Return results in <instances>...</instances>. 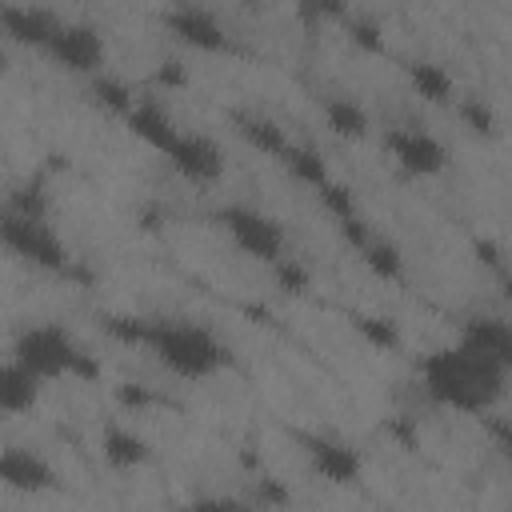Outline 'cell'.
<instances>
[{
	"mask_svg": "<svg viewBox=\"0 0 512 512\" xmlns=\"http://www.w3.org/2000/svg\"><path fill=\"white\" fill-rule=\"evenodd\" d=\"M168 164L188 180V184H216L224 176V152L208 132H180L176 148L168 152Z\"/></svg>",
	"mask_w": 512,
	"mask_h": 512,
	"instance_id": "obj_10",
	"label": "cell"
},
{
	"mask_svg": "<svg viewBox=\"0 0 512 512\" xmlns=\"http://www.w3.org/2000/svg\"><path fill=\"white\" fill-rule=\"evenodd\" d=\"M232 128H236V136H240L244 144H252V148H256V152H264V156L284 160V152L292 148L288 132H284V128H280L272 116H264V112L236 108V112H232Z\"/></svg>",
	"mask_w": 512,
	"mask_h": 512,
	"instance_id": "obj_15",
	"label": "cell"
},
{
	"mask_svg": "<svg viewBox=\"0 0 512 512\" xmlns=\"http://www.w3.org/2000/svg\"><path fill=\"white\" fill-rule=\"evenodd\" d=\"M456 112L476 136H496V112L484 96H456Z\"/></svg>",
	"mask_w": 512,
	"mask_h": 512,
	"instance_id": "obj_25",
	"label": "cell"
},
{
	"mask_svg": "<svg viewBox=\"0 0 512 512\" xmlns=\"http://www.w3.org/2000/svg\"><path fill=\"white\" fill-rule=\"evenodd\" d=\"M388 156L408 172V176H440L448 168V148L436 132L416 128V124H396L384 132Z\"/></svg>",
	"mask_w": 512,
	"mask_h": 512,
	"instance_id": "obj_7",
	"label": "cell"
},
{
	"mask_svg": "<svg viewBox=\"0 0 512 512\" xmlns=\"http://www.w3.org/2000/svg\"><path fill=\"white\" fill-rule=\"evenodd\" d=\"M44 56H48L56 68H64V72L100 76V72H104L108 44H104V32H100L96 24H88V20H64V24L52 32Z\"/></svg>",
	"mask_w": 512,
	"mask_h": 512,
	"instance_id": "obj_6",
	"label": "cell"
},
{
	"mask_svg": "<svg viewBox=\"0 0 512 512\" xmlns=\"http://www.w3.org/2000/svg\"><path fill=\"white\" fill-rule=\"evenodd\" d=\"M40 388H44V380L32 376L24 364H16V360L8 356L4 368H0V412H4V416L28 412V408L40 400Z\"/></svg>",
	"mask_w": 512,
	"mask_h": 512,
	"instance_id": "obj_17",
	"label": "cell"
},
{
	"mask_svg": "<svg viewBox=\"0 0 512 512\" xmlns=\"http://www.w3.org/2000/svg\"><path fill=\"white\" fill-rule=\"evenodd\" d=\"M288 172H292V180H300V184H308L312 192H320L328 180H332V172H328V160H324V152L320 148H312V144H296L292 140V148L284 152V160H280Z\"/></svg>",
	"mask_w": 512,
	"mask_h": 512,
	"instance_id": "obj_20",
	"label": "cell"
},
{
	"mask_svg": "<svg viewBox=\"0 0 512 512\" xmlns=\"http://www.w3.org/2000/svg\"><path fill=\"white\" fill-rule=\"evenodd\" d=\"M4 212H16V216H36V220H48V192L40 180H24L8 192L4 200Z\"/></svg>",
	"mask_w": 512,
	"mask_h": 512,
	"instance_id": "obj_23",
	"label": "cell"
},
{
	"mask_svg": "<svg viewBox=\"0 0 512 512\" xmlns=\"http://www.w3.org/2000/svg\"><path fill=\"white\" fill-rule=\"evenodd\" d=\"M324 120H328V128L336 132V136H348V140H364L368 136V128H372V120H368V108L356 100V96H348V92H332V96H324Z\"/></svg>",
	"mask_w": 512,
	"mask_h": 512,
	"instance_id": "obj_18",
	"label": "cell"
},
{
	"mask_svg": "<svg viewBox=\"0 0 512 512\" xmlns=\"http://www.w3.org/2000/svg\"><path fill=\"white\" fill-rule=\"evenodd\" d=\"M124 124H128V132L136 136V140H144L148 148H156V152H172L176 148V140H180V124L172 120V112L156 100V96H140L136 104H132V112L124 116Z\"/></svg>",
	"mask_w": 512,
	"mask_h": 512,
	"instance_id": "obj_11",
	"label": "cell"
},
{
	"mask_svg": "<svg viewBox=\"0 0 512 512\" xmlns=\"http://www.w3.org/2000/svg\"><path fill=\"white\" fill-rule=\"evenodd\" d=\"M360 260H364V268H368L372 276H380V280H400V272H404L400 248H396L388 236H380V232H372V240L360 248Z\"/></svg>",
	"mask_w": 512,
	"mask_h": 512,
	"instance_id": "obj_21",
	"label": "cell"
},
{
	"mask_svg": "<svg viewBox=\"0 0 512 512\" xmlns=\"http://www.w3.org/2000/svg\"><path fill=\"white\" fill-rule=\"evenodd\" d=\"M164 28L180 40V44H188V48H196V52H228L232 48V40H228V28L220 24V16L212 12V8H204V4H172V8H164Z\"/></svg>",
	"mask_w": 512,
	"mask_h": 512,
	"instance_id": "obj_9",
	"label": "cell"
},
{
	"mask_svg": "<svg viewBox=\"0 0 512 512\" xmlns=\"http://www.w3.org/2000/svg\"><path fill=\"white\" fill-rule=\"evenodd\" d=\"M92 96H96V104H104L108 112H116L120 120L132 112V104L140 100L120 76H108V72H100V76H92Z\"/></svg>",
	"mask_w": 512,
	"mask_h": 512,
	"instance_id": "obj_22",
	"label": "cell"
},
{
	"mask_svg": "<svg viewBox=\"0 0 512 512\" xmlns=\"http://www.w3.org/2000/svg\"><path fill=\"white\" fill-rule=\"evenodd\" d=\"M296 440H300V452H304L308 468H312L320 480L340 484V488L360 480L364 456H360L356 444H348V440H340V436H332V432H300Z\"/></svg>",
	"mask_w": 512,
	"mask_h": 512,
	"instance_id": "obj_8",
	"label": "cell"
},
{
	"mask_svg": "<svg viewBox=\"0 0 512 512\" xmlns=\"http://www.w3.org/2000/svg\"><path fill=\"white\" fill-rule=\"evenodd\" d=\"M352 324H356V332H360L364 340H372L376 348H396V344H400V332H396V324H392L388 316L356 312V316H352Z\"/></svg>",
	"mask_w": 512,
	"mask_h": 512,
	"instance_id": "obj_26",
	"label": "cell"
},
{
	"mask_svg": "<svg viewBox=\"0 0 512 512\" xmlns=\"http://www.w3.org/2000/svg\"><path fill=\"white\" fill-rule=\"evenodd\" d=\"M136 348H144L156 364H164V372L192 384L212 380L228 364V348L220 344V336L208 324L184 316H140Z\"/></svg>",
	"mask_w": 512,
	"mask_h": 512,
	"instance_id": "obj_2",
	"label": "cell"
},
{
	"mask_svg": "<svg viewBox=\"0 0 512 512\" xmlns=\"http://www.w3.org/2000/svg\"><path fill=\"white\" fill-rule=\"evenodd\" d=\"M180 512H256L248 500L240 496H228V492H208V496H196L192 504H184Z\"/></svg>",
	"mask_w": 512,
	"mask_h": 512,
	"instance_id": "obj_28",
	"label": "cell"
},
{
	"mask_svg": "<svg viewBox=\"0 0 512 512\" xmlns=\"http://www.w3.org/2000/svg\"><path fill=\"white\" fill-rule=\"evenodd\" d=\"M100 456H104L108 468L132 472V468H140V464L152 460V448H148V440H144L136 428L112 424V428H104V436H100Z\"/></svg>",
	"mask_w": 512,
	"mask_h": 512,
	"instance_id": "obj_16",
	"label": "cell"
},
{
	"mask_svg": "<svg viewBox=\"0 0 512 512\" xmlns=\"http://www.w3.org/2000/svg\"><path fill=\"white\" fill-rule=\"evenodd\" d=\"M64 24V16H56L52 8H32V4H0V28L8 40L28 44V48H48L52 32Z\"/></svg>",
	"mask_w": 512,
	"mask_h": 512,
	"instance_id": "obj_12",
	"label": "cell"
},
{
	"mask_svg": "<svg viewBox=\"0 0 512 512\" xmlns=\"http://www.w3.org/2000/svg\"><path fill=\"white\" fill-rule=\"evenodd\" d=\"M272 272H276V284H280L284 292H304V288H308V268H304L296 256H284L280 264H272Z\"/></svg>",
	"mask_w": 512,
	"mask_h": 512,
	"instance_id": "obj_29",
	"label": "cell"
},
{
	"mask_svg": "<svg viewBox=\"0 0 512 512\" xmlns=\"http://www.w3.org/2000/svg\"><path fill=\"white\" fill-rule=\"evenodd\" d=\"M408 80L416 88L420 100L428 104H456V80L440 60H412L408 64Z\"/></svg>",
	"mask_w": 512,
	"mask_h": 512,
	"instance_id": "obj_19",
	"label": "cell"
},
{
	"mask_svg": "<svg viewBox=\"0 0 512 512\" xmlns=\"http://www.w3.org/2000/svg\"><path fill=\"white\" fill-rule=\"evenodd\" d=\"M460 344H468L484 360L512 372V320H504V316H468L460 324Z\"/></svg>",
	"mask_w": 512,
	"mask_h": 512,
	"instance_id": "obj_14",
	"label": "cell"
},
{
	"mask_svg": "<svg viewBox=\"0 0 512 512\" xmlns=\"http://www.w3.org/2000/svg\"><path fill=\"white\" fill-rule=\"evenodd\" d=\"M220 228H224V236L244 252V256H252V260H260V264H280L288 252H284V228H280V220L276 216H268V212H260V208H252V204H224V208H216V216H212Z\"/></svg>",
	"mask_w": 512,
	"mask_h": 512,
	"instance_id": "obj_4",
	"label": "cell"
},
{
	"mask_svg": "<svg viewBox=\"0 0 512 512\" xmlns=\"http://www.w3.org/2000/svg\"><path fill=\"white\" fill-rule=\"evenodd\" d=\"M420 384L428 400H436L440 408H452L464 416H492V408L504 400L508 372L456 340V344L432 348L420 360Z\"/></svg>",
	"mask_w": 512,
	"mask_h": 512,
	"instance_id": "obj_1",
	"label": "cell"
},
{
	"mask_svg": "<svg viewBox=\"0 0 512 512\" xmlns=\"http://www.w3.org/2000/svg\"><path fill=\"white\" fill-rule=\"evenodd\" d=\"M0 476H4V488H12V492H28V496L56 488V472H52V464H48L40 452L20 448V444H8V448H4V456H0Z\"/></svg>",
	"mask_w": 512,
	"mask_h": 512,
	"instance_id": "obj_13",
	"label": "cell"
},
{
	"mask_svg": "<svg viewBox=\"0 0 512 512\" xmlns=\"http://www.w3.org/2000/svg\"><path fill=\"white\" fill-rule=\"evenodd\" d=\"M0 236H4V248L12 256H20L24 264L44 268V272H68V260L72 256H68L64 240L56 236V228L48 220L0 212Z\"/></svg>",
	"mask_w": 512,
	"mask_h": 512,
	"instance_id": "obj_5",
	"label": "cell"
},
{
	"mask_svg": "<svg viewBox=\"0 0 512 512\" xmlns=\"http://www.w3.org/2000/svg\"><path fill=\"white\" fill-rule=\"evenodd\" d=\"M12 360L24 364L44 384L60 380V376H76V380L100 376V364L72 340V332L64 324H24L12 340Z\"/></svg>",
	"mask_w": 512,
	"mask_h": 512,
	"instance_id": "obj_3",
	"label": "cell"
},
{
	"mask_svg": "<svg viewBox=\"0 0 512 512\" xmlns=\"http://www.w3.org/2000/svg\"><path fill=\"white\" fill-rule=\"evenodd\" d=\"M484 428H488L492 444L500 448V456L512 464V416H484Z\"/></svg>",
	"mask_w": 512,
	"mask_h": 512,
	"instance_id": "obj_30",
	"label": "cell"
},
{
	"mask_svg": "<svg viewBox=\"0 0 512 512\" xmlns=\"http://www.w3.org/2000/svg\"><path fill=\"white\" fill-rule=\"evenodd\" d=\"M316 196H320L324 212H328L336 224H344V220H356V216H360V208H356V192H352L344 180H336V176H332Z\"/></svg>",
	"mask_w": 512,
	"mask_h": 512,
	"instance_id": "obj_24",
	"label": "cell"
},
{
	"mask_svg": "<svg viewBox=\"0 0 512 512\" xmlns=\"http://www.w3.org/2000/svg\"><path fill=\"white\" fill-rule=\"evenodd\" d=\"M156 84H160V88H168V84H184V68H180V60H168V64L156 72Z\"/></svg>",
	"mask_w": 512,
	"mask_h": 512,
	"instance_id": "obj_31",
	"label": "cell"
},
{
	"mask_svg": "<svg viewBox=\"0 0 512 512\" xmlns=\"http://www.w3.org/2000/svg\"><path fill=\"white\" fill-rule=\"evenodd\" d=\"M344 24H348L352 44H360V48H368V52L384 48V32H380V24H376L372 16H356V12H348V16H344Z\"/></svg>",
	"mask_w": 512,
	"mask_h": 512,
	"instance_id": "obj_27",
	"label": "cell"
}]
</instances>
